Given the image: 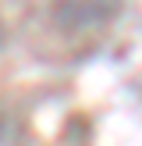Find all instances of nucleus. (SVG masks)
<instances>
[{"mask_svg": "<svg viewBox=\"0 0 142 146\" xmlns=\"http://www.w3.org/2000/svg\"><path fill=\"white\" fill-rule=\"evenodd\" d=\"M0 39H4V25H0Z\"/></svg>", "mask_w": 142, "mask_h": 146, "instance_id": "1", "label": "nucleus"}]
</instances>
